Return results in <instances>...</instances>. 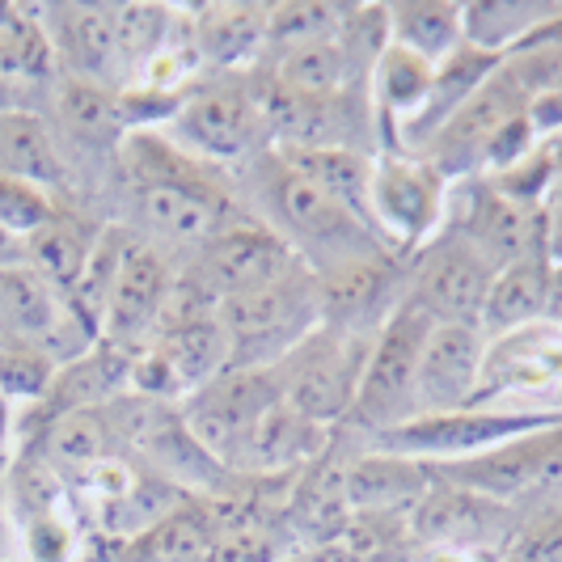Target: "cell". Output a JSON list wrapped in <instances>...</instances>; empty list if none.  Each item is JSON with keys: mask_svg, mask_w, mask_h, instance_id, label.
Masks as SVG:
<instances>
[{"mask_svg": "<svg viewBox=\"0 0 562 562\" xmlns=\"http://www.w3.org/2000/svg\"><path fill=\"white\" fill-rule=\"evenodd\" d=\"M250 169L254 203L262 212L258 225L271 228L313 276H326V271L360 262V258L394 254L364 221H356L342 203H335L322 187H313L280 148H262L250 161Z\"/></svg>", "mask_w": 562, "mask_h": 562, "instance_id": "obj_1", "label": "cell"}, {"mask_svg": "<svg viewBox=\"0 0 562 562\" xmlns=\"http://www.w3.org/2000/svg\"><path fill=\"white\" fill-rule=\"evenodd\" d=\"M559 415L546 411H499V406H470L457 415H423L376 436V449L411 457L423 465H440V461H461L495 445H504L520 431H533L541 423H554Z\"/></svg>", "mask_w": 562, "mask_h": 562, "instance_id": "obj_9", "label": "cell"}, {"mask_svg": "<svg viewBox=\"0 0 562 562\" xmlns=\"http://www.w3.org/2000/svg\"><path fill=\"white\" fill-rule=\"evenodd\" d=\"M452 182L415 153H376L368 182V216L376 237L402 254H419L449 221Z\"/></svg>", "mask_w": 562, "mask_h": 562, "instance_id": "obj_4", "label": "cell"}, {"mask_svg": "<svg viewBox=\"0 0 562 562\" xmlns=\"http://www.w3.org/2000/svg\"><path fill=\"white\" fill-rule=\"evenodd\" d=\"M59 368L26 342H0V397L4 402H34V397L52 394Z\"/></svg>", "mask_w": 562, "mask_h": 562, "instance_id": "obj_32", "label": "cell"}, {"mask_svg": "<svg viewBox=\"0 0 562 562\" xmlns=\"http://www.w3.org/2000/svg\"><path fill=\"white\" fill-rule=\"evenodd\" d=\"M541 241H546L550 262L562 267V203L559 207H541Z\"/></svg>", "mask_w": 562, "mask_h": 562, "instance_id": "obj_38", "label": "cell"}, {"mask_svg": "<svg viewBox=\"0 0 562 562\" xmlns=\"http://www.w3.org/2000/svg\"><path fill=\"white\" fill-rule=\"evenodd\" d=\"M169 296H173V283H169L166 258L153 246L127 241V254L119 262V276H114L106 310H102V322H98V335L111 338V342L140 338L144 330L161 326Z\"/></svg>", "mask_w": 562, "mask_h": 562, "instance_id": "obj_16", "label": "cell"}, {"mask_svg": "<svg viewBox=\"0 0 562 562\" xmlns=\"http://www.w3.org/2000/svg\"><path fill=\"white\" fill-rule=\"evenodd\" d=\"M431 326L436 322L415 301H406V292H402V305L385 317V326L372 338L360 394L351 406V419L368 427L372 436H385V431H394L419 415L415 385H419L423 342L431 335Z\"/></svg>", "mask_w": 562, "mask_h": 562, "instance_id": "obj_5", "label": "cell"}, {"mask_svg": "<svg viewBox=\"0 0 562 562\" xmlns=\"http://www.w3.org/2000/svg\"><path fill=\"white\" fill-rule=\"evenodd\" d=\"M0 173L22 178L34 187H52L59 182V157L52 148V136L43 127V119L26 111L0 114Z\"/></svg>", "mask_w": 562, "mask_h": 562, "instance_id": "obj_29", "label": "cell"}, {"mask_svg": "<svg viewBox=\"0 0 562 562\" xmlns=\"http://www.w3.org/2000/svg\"><path fill=\"white\" fill-rule=\"evenodd\" d=\"M283 157L301 169L313 187H322L356 221H364L372 228V216H368V182H372V157L376 153H368V148H322V153H283Z\"/></svg>", "mask_w": 562, "mask_h": 562, "instance_id": "obj_27", "label": "cell"}, {"mask_svg": "<svg viewBox=\"0 0 562 562\" xmlns=\"http://www.w3.org/2000/svg\"><path fill=\"white\" fill-rule=\"evenodd\" d=\"M283 546L262 525H221L207 562H283Z\"/></svg>", "mask_w": 562, "mask_h": 562, "instance_id": "obj_36", "label": "cell"}, {"mask_svg": "<svg viewBox=\"0 0 562 562\" xmlns=\"http://www.w3.org/2000/svg\"><path fill=\"white\" fill-rule=\"evenodd\" d=\"M56 43L64 59L72 64V81L106 85L119 81V30H114V4H68L59 9Z\"/></svg>", "mask_w": 562, "mask_h": 562, "instance_id": "obj_22", "label": "cell"}, {"mask_svg": "<svg viewBox=\"0 0 562 562\" xmlns=\"http://www.w3.org/2000/svg\"><path fill=\"white\" fill-rule=\"evenodd\" d=\"M495 271L461 237L440 233L415 254L406 276V301H415L431 322H474L479 326Z\"/></svg>", "mask_w": 562, "mask_h": 562, "instance_id": "obj_11", "label": "cell"}, {"mask_svg": "<svg viewBox=\"0 0 562 562\" xmlns=\"http://www.w3.org/2000/svg\"><path fill=\"white\" fill-rule=\"evenodd\" d=\"M326 440H330V431H326L322 423H313L310 415H301L288 397H280L262 419L254 423V431L241 440V449H237L228 470H237V474H258V479H267V474H288V470L313 461L317 452H326Z\"/></svg>", "mask_w": 562, "mask_h": 562, "instance_id": "obj_18", "label": "cell"}, {"mask_svg": "<svg viewBox=\"0 0 562 562\" xmlns=\"http://www.w3.org/2000/svg\"><path fill=\"white\" fill-rule=\"evenodd\" d=\"M169 136L207 166L254 161L262 148H271L262 93H254L250 85L241 81L191 89L169 114Z\"/></svg>", "mask_w": 562, "mask_h": 562, "instance_id": "obj_6", "label": "cell"}, {"mask_svg": "<svg viewBox=\"0 0 562 562\" xmlns=\"http://www.w3.org/2000/svg\"><path fill=\"white\" fill-rule=\"evenodd\" d=\"M431 491V470L423 461L372 449L342 465V499L364 520H411V512Z\"/></svg>", "mask_w": 562, "mask_h": 562, "instance_id": "obj_15", "label": "cell"}, {"mask_svg": "<svg viewBox=\"0 0 562 562\" xmlns=\"http://www.w3.org/2000/svg\"><path fill=\"white\" fill-rule=\"evenodd\" d=\"M372 338L376 335H360V330H342V326L322 322L283 364H276L283 397L322 427L347 419L356 406V394H360Z\"/></svg>", "mask_w": 562, "mask_h": 562, "instance_id": "obj_7", "label": "cell"}, {"mask_svg": "<svg viewBox=\"0 0 562 562\" xmlns=\"http://www.w3.org/2000/svg\"><path fill=\"white\" fill-rule=\"evenodd\" d=\"M30 562H72L77 559V529L68 516H59L56 507L47 512H30L26 529H22Z\"/></svg>", "mask_w": 562, "mask_h": 562, "instance_id": "obj_34", "label": "cell"}, {"mask_svg": "<svg viewBox=\"0 0 562 562\" xmlns=\"http://www.w3.org/2000/svg\"><path fill=\"white\" fill-rule=\"evenodd\" d=\"M427 470L436 482L461 486V491L499 507L562 499V419L520 431L486 452L461 457V461H440Z\"/></svg>", "mask_w": 562, "mask_h": 562, "instance_id": "obj_3", "label": "cell"}, {"mask_svg": "<svg viewBox=\"0 0 562 562\" xmlns=\"http://www.w3.org/2000/svg\"><path fill=\"white\" fill-rule=\"evenodd\" d=\"M47 449H52V461L77 470V474H89L98 461L114 457L111 427H106L98 406H89V411H64L56 419V427H52Z\"/></svg>", "mask_w": 562, "mask_h": 562, "instance_id": "obj_31", "label": "cell"}, {"mask_svg": "<svg viewBox=\"0 0 562 562\" xmlns=\"http://www.w3.org/2000/svg\"><path fill=\"white\" fill-rule=\"evenodd\" d=\"M221 533V520L199 504H178L153 529L127 541L123 562H207Z\"/></svg>", "mask_w": 562, "mask_h": 562, "instance_id": "obj_25", "label": "cell"}, {"mask_svg": "<svg viewBox=\"0 0 562 562\" xmlns=\"http://www.w3.org/2000/svg\"><path fill=\"white\" fill-rule=\"evenodd\" d=\"M56 212L59 207H56V199H52V191L0 173V228H9V233H18V237H30L38 225H47Z\"/></svg>", "mask_w": 562, "mask_h": 562, "instance_id": "obj_33", "label": "cell"}, {"mask_svg": "<svg viewBox=\"0 0 562 562\" xmlns=\"http://www.w3.org/2000/svg\"><path fill=\"white\" fill-rule=\"evenodd\" d=\"M546 390H562V330L537 322L529 330L486 342L479 406H499L507 397H520L529 411V397Z\"/></svg>", "mask_w": 562, "mask_h": 562, "instance_id": "obj_14", "label": "cell"}, {"mask_svg": "<svg viewBox=\"0 0 562 562\" xmlns=\"http://www.w3.org/2000/svg\"><path fill=\"white\" fill-rule=\"evenodd\" d=\"M132 207L140 216V225L173 246H207L221 228H225V203L199 199L178 187H153V182H132Z\"/></svg>", "mask_w": 562, "mask_h": 562, "instance_id": "obj_20", "label": "cell"}, {"mask_svg": "<svg viewBox=\"0 0 562 562\" xmlns=\"http://www.w3.org/2000/svg\"><path fill=\"white\" fill-rule=\"evenodd\" d=\"M546 326L562 330V267H554L550 276V301H546Z\"/></svg>", "mask_w": 562, "mask_h": 562, "instance_id": "obj_40", "label": "cell"}, {"mask_svg": "<svg viewBox=\"0 0 562 562\" xmlns=\"http://www.w3.org/2000/svg\"><path fill=\"white\" fill-rule=\"evenodd\" d=\"M338 26H342V4H326V0L271 4L267 9V52L288 56L296 47L326 43V38H338Z\"/></svg>", "mask_w": 562, "mask_h": 562, "instance_id": "obj_30", "label": "cell"}, {"mask_svg": "<svg viewBox=\"0 0 562 562\" xmlns=\"http://www.w3.org/2000/svg\"><path fill=\"white\" fill-rule=\"evenodd\" d=\"M18 262H30L26 237H18V233L0 228V267H18Z\"/></svg>", "mask_w": 562, "mask_h": 562, "instance_id": "obj_39", "label": "cell"}, {"mask_svg": "<svg viewBox=\"0 0 562 562\" xmlns=\"http://www.w3.org/2000/svg\"><path fill=\"white\" fill-rule=\"evenodd\" d=\"M296 267H305V262L288 250L267 225H225L203 246L195 283L216 305L225 296H241V292L283 280Z\"/></svg>", "mask_w": 562, "mask_h": 562, "instance_id": "obj_13", "label": "cell"}, {"mask_svg": "<svg viewBox=\"0 0 562 562\" xmlns=\"http://www.w3.org/2000/svg\"><path fill=\"white\" fill-rule=\"evenodd\" d=\"M507 516H512V507H499L461 491V486L431 479V491L423 495V504L406 520V533L427 550H436V546H491V550H499Z\"/></svg>", "mask_w": 562, "mask_h": 562, "instance_id": "obj_17", "label": "cell"}, {"mask_svg": "<svg viewBox=\"0 0 562 562\" xmlns=\"http://www.w3.org/2000/svg\"><path fill=\"white\" fill-rule=\"evenodd\" d=\"M482 368H486V335L474 322H436L423 342L415 406L419 415H457L479 406Z\"/></svg>", "mask_w": 562, "mask_h": 562, "instance_id": "obj_12", "label": "cell"}, {"mask_svg": "<svg viewBox=\"0 0 562 562\" xmlns=\"http://www.w3.org/2000/svg\"><path fill=\"white\" fill-rule=\"evenodd\" d=\"M470 187L449 199V221L445 233L461 237L470 250L479 254L491 271H504L516 258L533 250H546L541 241V212L520 203V199L504 195L491 178H465Z\"/></svg>", "mask_w": 562, "mask_h": 562, "instance_id": "obj_10", "label": "cell"}, {"mask_svg": "<svg viewBox=\"0 0 562 562\" xmlns=\"http://www.w3.org/2000/svg\"><path fill=\"white\" fill-rule=\"evenodd\" d=\"M93 246H98V233H89V228L77 225V221L64 216V212H56L47 225H38L26 237L30 267H34L43 280L56 283L64 296H72V288L81 283L85 262H89Z\"/></svg>", "mask_w": 562, "mask_h": 562, "instance_id": "obj_28", "label": "cell"}, {"mask_svg": "<svg viewBox=\"0 0 562 562\" xmlns=\"http://www.w3.org/2000/svg\"><path fill=\"white\" fill-rule=\"evenodd\" d=\"M59 114L81 132V136H102L106 127L119 123L114 114V102L106 98L102 85H89V81H68L64 93H59Z\"/></svg>", "mask_w": 562, "mask_h": 562, "instance_id": "obj_35", "label": "cell"}, {"mask_svg": "<svg viewBox=\"0 0 562 562\" xmlns=\"http://www.w3.org/2000/svg\"><path fill=\"white\" fill-rule=\"evenodd\" d=\"M504 562H562V507L516 529V541L507 546Z\"/></svg>", "mask_w": 562, "mask_h": 562, "instance_id": "obj_37", "label": "cell"}, {"mask_svg": "<svg viewBox=\"0 0 562 562\" xmlns=\"http://www.w3.org/2000/svg\"><path fill=\"white\" fill-rule=\"evenodd\" d=\"M562 18L559 0H482V4H461L465 22V43H474L491 56H512L520 43H529L537 30Z\"/></svg>", "mask_w": 562, "mask_h": 562, "instance_id": "obj_24", "label": "cell"}, {"mask_svg": "<svg viewBox=\"0 0 562 562\" xmlns=\"http://www.w3.org/2000/svg\"><path fill=\"white\" fill-rule=\"evenodd\" d=\"M267 9L271 4H207L191 22L195 56L237 72L267 52Z\"/></svg>", "mask_w": 562, "mask_h": 562, "instance_id": "obj_21", "label": "cell"}, {"mask_svg": "<svg viewBox=\"0 0 562 562\" xmlns=\"http://www.w3.org/2000/svg\"><path fill=\"white\" fill-rule=\"evenodd\" d=\"M283 397L280 372L276 368H225L207 385L187 394L182 427L195 436V445L221 465H233L241 440L254 431L276 402Z\"/></svg>", "mask_w": 562, "mask_h": 562, "instance_id": "obj_8", "label": "cell"}, {"mask_svg": "<svg viewBox=\"0 0 562 562\" xmlns=\"http://www.w3.org/2000/svg\"><path fill=\"white\" fill-rule=\"evenodd\" d=\"M385 22H390V43L415 52L427 64H445L465 43L461 4H445V0H402V4H390Z\"/></svg>", "mask_w": 562, "mask_h": 562, "instance_id": "obj_26", "label": "cell"}, {"mask_svg": "<svg viewBox=\"0 0 562 562\" xmlns=\"http://www.w3.org/2000/svg\"><path fill=\"white\" fill-rule=\"evenodd\" d=\"M550 276H554V262H550L546 250L525 254V258H516L512 267L495 271L491 292H486V305H482V317H479L486 342L546 322Z\"/></svg>", "mask_w": 562, "mask_h": 562, "instance_id": "obj_19", "label": "cell"}, {"mask_svg": "<svg viewBox=\"0 0 562 562\" xmlns=\"http://www.w3.org/2000/svg\"><path fill=\"white\" fill-rule=\"evenodd\" d=\"M356 85L368 89V77L356 68V59L347 56L338 38L276 56V72H271V89L301 93V98H342V93H356Z\"/></svg>", "mask_w": 562, "mask_h": 562, "instance_id": "obj_23", "label": "cell"}, {"mask_svg": "<svg viewBox=\"0 0 562 562\" xmlns=\"http://www.w3.org/2000/svg\"><path fill=\"white\" fill-rule=\"evenodd\" d=\"M216 322L228 338V368H276L322 326V292L310 267L254 288L241 296L216 301Z\"/></svg>", "mask_w": 562, "mask_h": 562, "instance_id": "obj_2", "label": "cell"}]
</instances>
